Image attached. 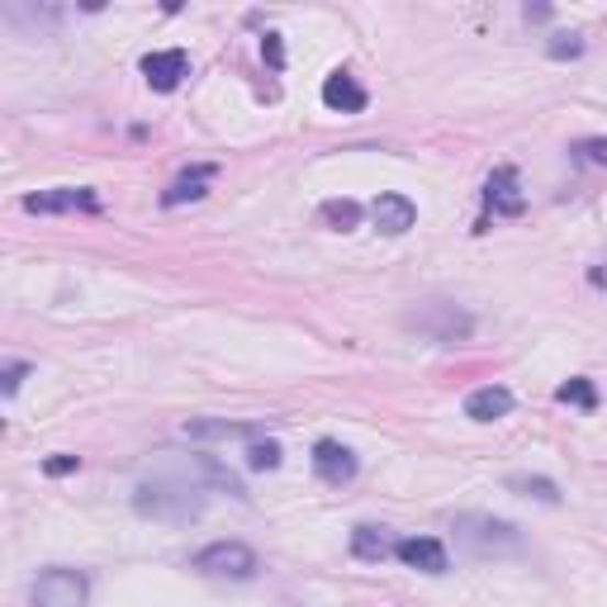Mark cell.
I'll use <instances>...</instances> for the list:
<instances>
[{"mask_svg":"<svg viewBox=\"0 0 607 607\" xmlns=\"http://www.w3.org/2000/svg\"><path fill=\"white\" fill-rule=\"evenodd\" d=\"M323 219H328L332 228H342V233H346V228H356L361 209H356L352 200H328V205H323Z\"/></svg>","mask_w":607,"mask_h":607,"instance_id":"e0dca14e","label":"cell"},{"mask_svg":"<svg viewBox=\"0 0 607 607\" xmlns=\"http://www.w3.org/2000/svg\"><path fill=\"white\" fill-rule=\"evenodd\" d=\"M262 57H266L271 67H285V53H280V38H276V34L262 38Z\"/></svg>","mask_w":607,"mask_h":607,"instance_id":"cb8c5ba5","label":"cell"},{"mask_svg":"<svg viewBox=\"0 0 607 607\" xmlns=\"http://www.w3.org/2000/svg\"><path fill=\"white\" fill-rule=\"evenodd\" d=\"M508 489H527V494H537V498H545V504H555V484L551 479H527V475H512L508 479Z\"/></svg>","mask_w":607,"mask_h":607,"instance_id":"ffe728a7","label":"cell"},{"mask_svg":"<svg viewBox=\"0 0 607 607\" xmlns=\"http://www.w3.org/2000/svg\"><path fill=\"white\" fill-rule=\"evenodd\" d=\"M71 470H81V461H76V455H53V461H43V475H53V479L71 475Z\"/></svg>","mask_w":607,"mask_h":607,"instance_id":"603a6c76","label":"cell"},{"mask_svg":"<svg viewBox=\"0 0 607 607\" xmlns=\"http://www.w3.org/2000/svg\"><path fill=\"white\" fill-rule=\"evenodd\" d=\"M508 413H512V394L504 385H484L465 399V418H475V422H498Z\"/></svg>","mask_w":607,"mask_h":607,"instance_id":"8fae6325","label":"cell"},{"mask_svg":"<svg viewBox=\"0 0 607 607\" xmlns=\"http://www.w3.org/2000/svg\"><path fill=\"white\" fill-rule=\"evenodd\" d=\"M247 465L252 470H276L280 465V442H271V437H266V442H252L247 446Z\"/></svg>","mask_w":607,"mask_h":607,"instance_id":"ac0fdd59","label":"cell"},{"mask_svg":"<svg viewBox=\"0 0 607 607\" xmlns=\"http://www.w3.org/2000/svg\"><path fill=\"white\" fill-rule=\"evenodd\" d=\"M86 574L81 570H43L38 584H34V607H86Z\"/></svg>","mask_w":607,"mask_h":607,"instance_id":"277c9868","label":"cell"},{"mask_svg":"<svg viewBox=\"0 0 607 607\" xmlns=\"http://www.w3.org/2000/svg\"><path fill=\"white\" fill-rule=\"evenodd\" d=\"M574 162H588V166H607V139H584L574 143Z\"/></svg>","mask_w":607,"mask_h":607,"instance_id":"d6986e66","label":"cell"},{"mask_svg":"<svg viewBox=\"0 0 607 607\" xmlns=\"http://www.w3.org/2000/svg\"><path fill=\"white\" fill-rule=\"evenodd\" d=\"M484 200L494 205V214H522L527 200L518 195V172H512V166H498V172L489 176V190H484Z\"/></svg>","mask_w":607,"mask_h":607,"instance_id":"7c38bea8","label":"cell"},{"mask_svg":"<svg viewBox=\"0 0 607 607\" xmlns=\"http://www.w3.org/2000/svg\"><path fill=\"white\" fill-rule=\"evenodd\" d=\"M371 219H375V228L385 238H399V233H408V228H413L418 209H413V200H408V195H379V200L371 205Z\"/></svg>","mask_w":607,"mask_h":607,"instance_id":"ba28073f","label":"cell"},{"mask_svg":"<svg viewBox=\"0 0 607 607\" xmlns=\"http://www.w3.org/2000/svg\"><path fill=\"white\" fill-rule=\"evenodd\" d=\"M455 545L470 555H512L522 551V531L504 522V518H489V512H461L455 518Z\"/></svg>","mask_w":607,"mask_h":607,"instance_id":"7a4b0ae2","label":"cell"},{"mask_svg":"<svg viewBox=\"0 0 607 607\" xmlns=\"http://www.w3.org/2000/svg\"><path fill=\"white\" fill-rule=\"evenodd\" d=\"M180 432L195 437V442H209V437H219V442H228V437H242V442H252V437H262L266 428H262V422H186Z\"/></svg>","mask_w":607,"mask_h":607,"instance_id":"5bb4252c","label":"cell"},{"mask_svg":"<svg viewBox=\"0 0 607 607\" xmlns=\"http://www.w3.org/2000/svg\"><path fill=\"white\" fill-rule=\"evenodd\" d=\"M24 209L29 214H67V209H90L96 214L100 200L90 190H48V195H29Z\"/></svg>","mask_w":607,"mask_h":607,"instance_id":"30bf717a","label":"cell"},{"mask_svg":"<svg viewBox=\"0 0 607 607\" xmlns=\"http://www.w3.org/2000/svg\"><path fill=\"white\" fill-rule=\"evenodd\" d=\"M352 555L366 560V565H379L385 555H394V541L385 537V527H356L352 531Z\"/></svg>","mask_w":607,"mask_h":607,"instance_id":"9a60e30c","label":"cell"},{"mask_svg":"<svg viewBox=\"0 0 607 607\" xmlns=\"http://www.w3.org/2000/svg\"><path fill=\"white\" fill-rule=\"evenodd\" d=\"M24 375H29L24 361H10V366H5V379H0V394H5V399H14V389H20Z\"/></svg>","mask_w":607,"mask_h":607,"instance_id":"7402d4cb","label":"cell"},{"mask_svg":"<svg viewBox=\"0 0 607 607\" xmlns=\"http://www.w3.org/2000/svg\"><path fill=\"white\" fill-rule=\"evenodd\" d=\"M133 508H139L143 518L190 522V518H200L205 494L195 489L190 479H152V484H139V494H133Z\"/></svg>","mask_w":607,"mask_h":607,"instance_id":"6da1fadb","label":"cell"},{"mask_svg":"<svg viewBox=\"0 0 607 607\" xmlns=\"http://www.w3.org/2000/svg\"><path fill=\"white\" fill-rule=\"evenodd\" d=\"M584 53V38L580 34H555L551 38V57H580Z\"/></svg>","mask_w":607,"mask_h":607,"instance_id":"44dd1931","label":"cell"},{"mask_svg":"<svg viewBox=\"0 0 607 607\" xmlns=\"http://www.w3.org/2000/svg\"><path fill=\"white\" fill-rule=\"evenodd\" d=\"M394 560H404L408 570L422 574H446V545L437 537H404L394 541Z\"/></svg>","mask_w":607,"mask_h":607,"instance_id":"5b68a950","label":"cell"},{"mask_svg":"<svg viewBox=\"0 0 607 607\" xmlns=\"http://www.w3.org/2000/svg\"><path fill=\"white\" fill-rule=\"evenodd\" d=\"M560 404H574V408H598V389L588 385V379H565V385L555 389Z\"/></svg>","mask_w":607,"mask_h":607,"instance_id":"2e32d148","label":"cell"},{"mask_svg":"<svg viewBox=\"0 0 607 607\" xmlns=\"http://www.w3.org/2000/svg\"><path fill=\"white\" fill-rule=\"evenodd\" d=\"M313 475L323 484H352L356 479V455L342 442H318L313 446Z\"/></svg>","mask_w":607,"mask_h":607,"instance_id":"52a82bcc","label":"cell"},{"mask_svg":"<svg viewBox=\"0 0 607 607\" xmlns=\"http://www.w3.org/2000/svg\"><path fill=\"white\" fill-rule=\"evenodd\" d=\"M143 76H147V86L152 90H176L180 81H186L190 76V57L180 53V48H166V53H147L143 57Z\"/></svg>","mask_w":607,"mask_h":607,"instance_id":"8992f818","label":"cell"},{"mask_svg":"<svg viewBox=\"0 0 607 607\" xmlns=\"http://www.w3.org/2000/svg\"><path fill=\"white\" fill-rule=\"evenodd\" d=\"M195 570L209 580H252L256 574V551L242 541H214L195 555Z\"/></svg>","mask_w":607,"mask_h":607,"instance_id":"3957f363","label":"cell"},{"mask_svg":"<svg viewBox=\"0 0 607 607\" xmlns=\"http://www.w3.org/2000/svg\"><path fill=\"white\" fill-rule=\"evenodd\" d=\"M214 180V166H195V172H186V176H176L172 186L162 190V205L166 209H176V205H186V200H200L205 195V186Z\"/></svg>","mask_w":607,"mask_h":607,"instance_id":"4fadbf2b","label":"cell"},{"mask_svg":"<svg viewBox=\"0 0 607 607\" xmlns=\"http://www.w3.org/2000/svg\"><path fill=\"white\" fill-rule=\"evenodd\" d=\"M323 104L328 110H342V114H361L371 104V96H366V86H356V76L332 71L323 81Z\"/></svg>","mask_w":607,"mask_h":607,"instance_id":"9c48e42d","label":"cell"}]
</instances>
